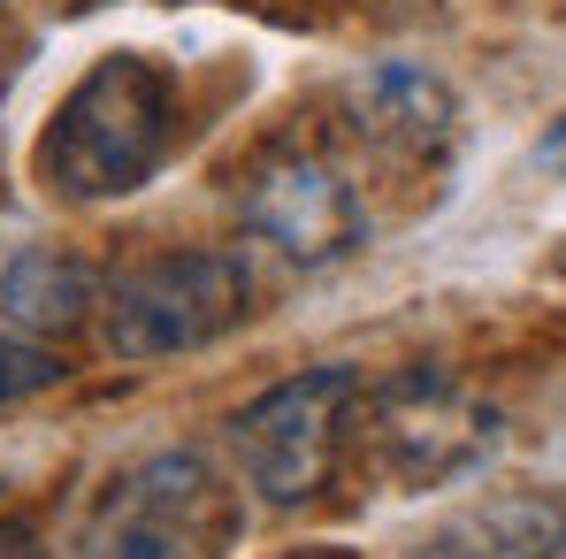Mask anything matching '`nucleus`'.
Returning <instances> with one entry per match:
<instances>
[{"label":"nucleus","instance_id":"2","mask_svg":"<svg viewBox=\"0 0 566 559\" xmlns=\"http://www.w3.org/2000/svg\"><path fill=\"white\" fill-rule=\"evenodd\" d=\"M245 537V506L207 453H146L130 460L85 514L77 559H222Z\"/></svg>","mask_w":566,"mask_h":559},{"label":"nucleus","instance_id":"10","mask_svg":"<svg viewBox=\"0 0 566 559\" xmlns=\"http://www.w3.org/2000/svg\"><path fill=\"white\" fill-rule=\"evenodd\" d=\"M62 375H70V369H62L54 345H39L31 330L0 322V406H15V398H31V391H54Z\"/></svg>","mask_w":566,"mask_h":559},{"label":"nucleus","instance_id":"6","mask_svg":"<svg viewBox=\"0 0 566 559\" xmlns=\"http://www.w3.org/2000/svg\"><path fill=\"white\" fill-rule=\"evenodd\" d=\"M238 215L261 246H276L298 269H329V261L360 253V238H368L360 185L314 146H269L238 185Z\"/></svg>","mask_w":566,"mask_h":559},{"label":"nucleus","instance_id":"4","mask_svg":"<svg viewBox=\"0 0 566 559\" xmlns=\"http://www.w3.org/2000/svg\"><path fill=\"white\" fill-rule=\"evenodd\" d=\"M497 453V406L452 369H398L368 383L353 460L390 490H444Z\"/></svg>","mask_w":566,"mask_h":559},{"label":"nucleus","instance_id":"9","mask_svg":"<svg viewBox=\"0 0 566 559\" xmlns=\"http://www.w3.org/2000/svg\"><path fill=\"white\" fill-rule=\"evenodd\" d=\"M93 307H99V277L62 246H31L0 277V314L31 338H70V330H85Z\"/></svg>","mask_w":566,"mask_h":559},{"label":"nucleus","instance_id":"1","mask_svg":"<svg viewBox=\"0 0 566 559\" xmlns=\"http://www.w3.org/2000/svg\"><path fill=\"white\" fill-rule=\"evenodd\" d=\"M185 131V93L177 70L154 54H99L93 70L54 100L46 131H39V185L70 207H99V199H130L146 191Z\"/></svg>","mask_w":566,"mask_h":559},{"label":"nucleus","instance_id":"3","mask_svg":"<svg viewBox=\"0 0 566 559\" xmlns=\"http://www.w3.org/2000/svg\"><path fill=\"white\" fill-rule=\"evenodd\" d=\"M360 398H368V375L345 361H322V369L283 375L253 406H238L230 460L245 475V490H261L269 506H314L337 483V467L353 460Z\"/></svg>","mask_w":566,"mask_h":559},{"label":"nucleus","instance_id":"12","mask_svg":"<svg viewBox=\"0 0 566 559\" xmlns=\"http://www.w3.org/2000/svg\"><path fill=\"white\" fill-rule=\"evenodd\" d=\"M283 559H360V552H345V545H298V552H283Z\"/></svg>","mask_w":566,"mask_h":559},{"label":"nucleus","instance_id":"8","mask_svg":"<svg viewBox=\"0 0 566 559\" xmlns=\"http://www.w3.org/2000/svg\"><path fill=\"white\" fill-rule=\"evenodd\" d=\"M406 559H566V506L544 490H497L468 514H452Z\"/></svg>","mask_w":566,"mask_h":559},{"label":"nucleus","instance_id":"7","mask_svg":"<svg viewBox=\"0 0 566 559\" xmlns=\"http://www.w3.org/2000/svg\"><path fill=\"white\" fill-rule=\"evenodd\" d=\"M345 107H353L360 138H376V146L406 154V162H437L452 146V123H460L452 85L437 70H421V62H376V70H360Z\"/></svg>","mask_w":566,"mask_h":559},{"label":"nucleus","instance_id":"5","mask_svg":"<svg viewBox=\"0 0 566 559\" xmlns=\"http://www.w3.org/2000/svg\"><path fill=\"white\" fill-rule=\"evenodd\" d=\"M99 330L115 361H177L214 338H230L253 314V269L222 246H191V253H161L99 299Z\"/></svg>","mask_w":566,"mask_h":559},{"label":"nucleus","instance_id":"11","mask_svg":"<svg viewBox=\"0 0 566 559\" xmlns=\"http://www.w3.org/2000/svg\"><path fill=\"white\" fill-rule=\"evenodd\" d=\"M536 169L566 177V115H559V123H544V138H536Z\"/></svg>","mask_w":566,"mask_h":559}]
</instances>
